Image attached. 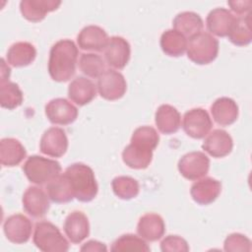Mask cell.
Listing matches in <instances>:
<instances>
[{"label":"cell","mask_w":252,"mask_h":252,"mask_svg":"<svg viewBox=\"0 0 252 252\" xmlns=\"http://www.w3.org/2000/svg\"><path fill=\"white\" fill-rule=\"evenodd\" d=\"M61 1L58 0H22L20 11L25 19L37 23L42 21L46 14L58 9Z\"/></svg>","instance_id":"cell-18"},{"label":"cell","mask_w":252,"mask_h":252,"mask_svg":"<svg viewBox=\"0 0 252 252\" xmlns=\"http://www.w3.org/2000/svg\"><path fill=\"white\" fill-rule=\"evenodd\" d=\"M34 245L43 252H66L69 243L59 228L49 221L35 223L32 237Z\"/></svg>","instance_id":"cell-5"},{"label":"cell","mask_w":252,"mask_h":252,"mask_svg":"<svg viewBox=\"0 0 252 252\" xmlns=\"http://www.w3.org/2000/svg\"><path fill=\"white\" fill-rule=\"evenodd\" d=\"M40 152L52 158H60L67 152L68 138L65 131L59 127H50L41 136Z\"/></svg>","instance_id":"cell-11"},{"label":"cell","mask_w":252,"mask_h":252,"mask_svg":"<svg viewBox=\"0 0 252 252\" xmlns=\"http://www.w3.org/2000/svg\"><path fill=\"white\" fill-rule=\"evenodd\" d=\"M235 17L225 8L213 9L207 16V28L213 34L224 37L227 36Z\"/></svg>","instance_id":"cell-23"},{"label":"cell","mask_w":252,"mask_h":252,"mask_svg":"<svg viewBox=\"0 0 252 252\" xmlns=\"http://www.w3.org/2000/svg\"><path fill=\"white\" fill-rule=\"evenodd\" d=\"M61 165L55 159L40 156H31L23 165V171L30 182L36 185L49 183L60 175Z\"/></svg>","instance_id":"cell-3"},{"label":"cell","mask_w":252,"mask_h":252,"mask_svg":"<svg viewBox=\"0 0 252 252\" xmlns=\"http://www.w3.org/2000/svg\"><path fill=\"white\" fill-rule=\"evenodd\" d=\"M96 95L95 85L88 78L78 76L68 87L69 98L80 106L90 103Z\"/></svg>","instance_id":"cell-19"},{"label":"cell","mask_w":252,"mask_h":252,"mask_svg":"<svg viewBox=\"0 0 252 252\" xmlns=\"http://www.w3.org/2000/svg\"><path fill=\"white\" fill-rule=\"evenodd\" d=\"M187 56L198 64L206 65L213 62L219 53V40L208 32H199L187 41Z\"/></svg>","instance_id":"cell-4"},{"label":"cell","mask_w":252,"mask_h":252,"mask_svg":"<svg viewBox=\"0 0 252 252\" xmlns=\"http://www.w3.org/2000/svg\"><path fill=\"white\" fill-rule=\"evenodd\" d=\"M63 228L66 236L74 244L81 243L90 234L89 220L80 211H74L66 217Z\"/></svg>","instance_id":"cell-17"},{"label":"cell","mask_w":252,"mask_h":252,"mask_svg":"<svg viewBox=\"0 0 252 252\" xmlns=\"http://www.w3.org/2000/svg\"><path fill=\"white\" fill-rule=\"evenodd\" d=\"M153 150L130 143L122 152L124 163L133 169L147 168L153 159Z\"/></svg>","instance_id":"cell-25"},{"label":"cell","mask_w":252,"mask_h":252,"mask_svg":"<svg viewBox=\"0 0 252 252\" xmlns=\"http://www.w3.org/2000/svg\"><path fill=\"white\" fill-rule=\"evenodd\" d=\"M6 238L15 244H23L29 241L32 235V223L29 218L22 214L8 217L3 224Z\"/></svg>","instance_id":"cell-9"},{"label":"cell","mask_w":252,"mask_h":252,"mask_svg":"<svg viewBox=\"0 0 252 252\" xmlns=\"http://www.w3.org/2000/svg\"><path fill=\"white\" fill-rule=\"evenodd\" d=\"M112 190L122 200H130L138 196L140 191L139 182L130 176H117L112 179Z\"/></svg>","instance_id":"cell-32"},{"label":"cell","mask_w":252,"mask_h":252,"mask_svg":"<svg viewBox=\"0 0 252 252\" xmlns=\"http://www.w3.org/2000/svg\"><path fill=\"white\" fill-rule=\"evenodd\" d=\"M161 50L168 56L179 57L187 48V38L175 30H166L162 32L159 41Z\"/></svg>","instance_id":"cell-30"},{"label":"cell","mask_w":252,"mask_h":252,"mask_svg":"<svg viewBox=\"0 0 252 252\" xmlns=\"http://www.w3.org/2000/svg\"><path fill=\"white\" fill-rule=\"evenodd\" d=\"M35 57V47L27 41H19L14 43L7 51V61L14 67H26L32 63Z\"/></svg>","instance_id":"cell-26"},{"label":"cell","mask_w":252,"mask_h":252,"mask_svg":"<svg viewBox=\"0 0 252 252\" xmlns=\"http://www.w3.org/2000/svg\"><path fill=\"white\" fill-rule=\"evenodd\" d=\"M46 191L49 199L58 204L69 203L75 198L70 180L65 173L58 175L47 183Z\"/></svg>","instance_id":"cell-28"},{"label":"cell","mask_w":252,"mask_h":252,"mask_svg":"<svg viewBox=\"0 0 252 252\" xmlns=\"http://www.w3.org/2000/svg\"><path fill=\"white\" fill-rule=\"evenodd\" d=\"M111 251H150V247L147 242L142 238L132 233L123 234L118 237L111 245Z\"/></svg>","instance_id":"cell-34"},{"label":"cell","mask_w":252,"mask_h":252,"mask_svg":"<svg viewBox=\"0 0 252 252\" xmlns=\"http://www.w3.org/2000/svg\"><path fill=\"white\" fill-rule=\"evenodd\" d=\"M228 39L234 45L245 46L252 41L251 13L235 17L231 29L227 34Z\"/></svg>","instance_id":"cell-29"},{"label":"cell","mask_w":252,"mask_h":252,"mask_svg":"<svg viewBox=\"0 0 252 252\" xmlns=\"http://www.w3.org/2000/svg\"><path fill=\"white\" fill-rule=\"evenodd\" d=\"M79 50L75 42L65 38L55 42L49 52L48 73L55 82H67L76 73Z\"/></svg>","instance_id":"cell-1"},{"label":"cell","mask_w":252,"mask_h":252,"mask_svg":"<svg viewBox=\"0 0 252 252\" xmlns=\"http://www.w3.org/2000/svg\"><path fill=\"white\" fill-rule=\"evenodd\" d=\"M70 180L74 196L80 202L93 201L98 191L94 170L87 164L76 162L69 165L64 172Z\"/></svg>","instance_id":"cell-2"},{"label":"cell","mask_w":252,"mask_h":252,"mask_svg":"<svg viewBox=\"0 0 252 252\" xmlns=\"http://www.w3.org/2000/svg\"><path fill=\"white\" fill-rule=\"evenodd\" d=\"M137 232L143 239L151 242L160 239L165 232L163 219L154 213L142 216L137 224Z\"/></svg>","instance_id":"cell-20"},{"label":"cell","mask_w":252,"mask_h":252,"mask_svg":"<svg viewBox=\"0 0 252 252\" xmlns=\"http://www.w3.org/2000/svg\"><path fill=\"white\" fill-rule=\"evenodd\" d=\"M233 148L231 136L222 129L213 130L204 140L202 149L213 158H223L229 155Z\"/></svg>","instance_id":"cell-14"},{"label":"cell","mask_w":252,"mask_h":252,"mask_svg":"<svg viewBox=\"0 0 252 252\" xmlns=\"http://www.w3.org/2000/svg\"><path fill=\"white\" fill-rule=\"evenodd\" d=\"M23 208L32 218H42L49 210V197L45 192L36 186H30L22 198Z\"/></svg>","instance_id":"cell-13"},{"label":"cell","mask_w":252,"mask_h":252,"mask_svg":"<svg viewBox=\"0 0 252 252\" xmlns=\"http://www.w3.org/2000/svg\"><path fill=\"white\" fill-rule=\"evenodd\" d=\"M172 26L173 30L190 37L202 32L204 23L199 14L191 11H185L175 16L172 21Z\"/></svg>","instance_id":"cell-27"},{"label":"cell","mask_w":252,"mask_h":252,"mask_svg":"<svg viewBox=\"0 0 252 252\" xmlns=\"http://www.w3.org/2000/svg\"><path fill=\"white\" fill-rule=\"evenodd\" d=\"M177 167L184 178L198 180L209 172L210 158L203 152H190L181 157Z\"/></svg>","instance_id":"cell-6"},{"label":"cell","mask_w":252,"mask_h":252,"mask_svg":"<svg viewBox=\"0 0 252 252\" xmlns=\"http://www.w3.org/2000/svg\"><path fill=\"white\" fill-rule=\"evenodd\" d=\"M159 142L157 130L151 126H141L137 128L131 137V143L140 145L151 150H155Z\"/></svg>","instance_id":"cell-35"},{"label":"cell","mask_w":252,"mask_h":252,"mask_svg":"<svg viewBox=\"0 0 252 252\" xmlns=\"http://www.w3.org/2000/svg\"><path fill=\"white\" fill-rule=\"evenodd\" d=\"M221 191V183L212 177H206L194 182L190 189V195L199 205H209L217 200Z\"/></svg>","instance_id":"cell-16"},{"label":"cell","mask_w":252,"mask_h":252,"mask_svg":"<svg viewBox=\"0 0 252 252\" xmlns=\"http://www.w3.org/2000/svg\"><path fill=\"white\" fill-rule=\"evenodd\" d=\"M213 126L212 119L203 108H192L183 116V130L193 139H202L209 134Z\"/></svg>","instance_id":"cell-8"},{"label":"cell","mask_w":252,"mask_h":252,"mask_svg":"<svg viewBox=\"0 0 252 252\" xmlns=\"http://www.w3.org/2000/svg\"><path fill=\"white\" fill-rule=\"evenodd\" d=\"M45 115L52 124L65 126L77 119L78 109L67 99L57 97L45 105Z\"/></svg>","instance_id":"cell-10"},{"label":"cell","mask_w":252,"mask_h":252,"mask_svg":"<svg viewBox=\"0 0 252 252\" xmlns=\"http://www.w3.org/2000/svg\"><path fill=\"white\" fill-rule=\"evenodd\" d=\"M106 250L107 248L105 244L96 240H90L81 247V251H106Z\"/></svg>","instance_id":"cell-39"},{"label":"cell","mask_w":252,"mask_h":252,"mask_svg":"<svg viewBox=\"0 0 252 252\" xmlns=\"http://www.w3.org/2000/svg\"><path fill=\"white\" fill-rule=\"evenodd\" d=\"M79 67L83 74L90 78H99L105 71V64L101 56L94 53L81 54Z\"/></svg>","instance_id":"cell-33"},{"label":"cell","mask_w":252,"mask_h":252,"mask_svg":"<svg viewBox=\"0 0 252 252\" xmlns=\"http://www.w3.org/2000/svg\"><path fill=\"white\" fill-rule=\"evenodd\" d=\"M11 74V68L5 63V60L1 59V81L9 80Z\"/></svg>","instance_id":"cell-40"},{"label":"cell","mask_w":252,"mask_h":252,"mask_svg":"<svg viewBox=\"0 0 252 252\" xmlns=\"http://www.w3.org/2000/svg\"><path fill=\"white\" fill-rule=\"evenodd\" d=\"M223 250L226 252H248L251 250V241L248 237L241 233H231L227 235V237L224 240Z\"/></svg>","instance_id":"cell-36"},{"label":"cell","mask_w":252,"mask_h":252,"mask_svg":"<svg viewBox=\"0 0 252 252\" xmlns=\"http://www.w3.org/2000/svg\"><path fill=\"white\" fill-rule=\"evenodd\" d=\"M162 252H187L189 246L187 241L178 235H167L160 242Z\"/></svg>","instance_id":"cell-37"},{"label":"cell","mask_w":252,"mask_h":252,"mask_svg":"<svg viewBox=\"0 0 252 252\" xmlns=\"http://www.w3.org/2000/svg\"><path fill=\"white\" fill-rule=\"evenodd\" d=\"M24 100V94L18 84L9 80L0 81V104L3 108L15 109Z\"/></svg>","instance_id":"cell-31"},{"label":"cell","mask_w":252,"mask_h":252,"mask_svg":"<svg viewBox=\"0 0 252 252\" xmlns=\"http://www.w3.org/2000/svg\"><path fill=\"white\" fill-rule=\"evenodd\" d=\"M127 90L124 76L115 70H105L97 79V91L99 95L106 100L121 98Z\"/></svg>","instance_id":"cell-7"},{"label":"cell","mask_w":252,"mask_h":252,"mask_svg":"<svg viewBox=\"0 0 252 252\" xmlns=\"http://www.w3.org/2000/svg\"><path fill=\"white\" fill-rule=\"evenodd\" d=\"M131 47L122 36H111L104 49V57L107 64L115 69H123L129 62Z\"/></svg>","instance_id":"cell-12"},{"label":"cell","mask_w":252,"mask_h":252,"mask_svg":"<svg viewBox=\"0 0 252 252\" xmlns=\"http://www.w3.org/2000/svg\"><path fill=\"white\" fill-rule=\"evenodd\" d=\"M155 122L160 133L170 135L179 130L181 126V116L174 106L161 104L156 111Z\"/></svg>","instance_id":"cell-22"},{"label":"cell","mask_w":252,"mask_h":252,"mask_svg":"<svg viewBox=\"0 0 252 252\" xmlns=\"http://www.w3.org/2000/svg\"><path fill=\"white\" fill-rule=\"evenodd\" d=\"M27 156L22 143L15 138H4L0 142V161L3 166L13 167L20 164Z\"/></svg>","instance_id":"cell-24"},{"label":"cell","mask_w":252,"mask_h":252,"mask_svg":"<svg viewBox=\"0 0 252 252\" xmlns=\"http://www.w3.org/2000/svg\"><path fill=\"white\" fill-rule=\"evenodd\" d=\"M227 4L234 13H236L239 16H244L250 13L252 1L251 0H244V1L234 0V1H227Z\"/></svg>","instance_id":"cell-38"},{"label":"cell","mask_w":252,"mask_h":252,"mask_svg":"<svg viewBox=\"0 0 252 252\" xmlns=\"http://www.w3.org/2000/svg\"><path fill=\"white\" fill-rule=\"evenodd\" d=\"M106 32L98 26H87L77 35V42L81 49L90 51H102L108 43Z\"/></svg>","instance_id":"cell-15"},{"label":"cell","mask_w":252,"mask_h":252,"mask_svg":"<svg viewBox=\"0 0 252 252\" xmlns=\"http://www.w3.org/2000/svg\"><path fill=\"white\" fill-rule=\"evenodd\" d=\"M211 113L219 125L228 126L233 124L238 117V105L232 98L221 96L211 105Z\"/></svg>","instance_id":"cell-21"}]
</instances>
